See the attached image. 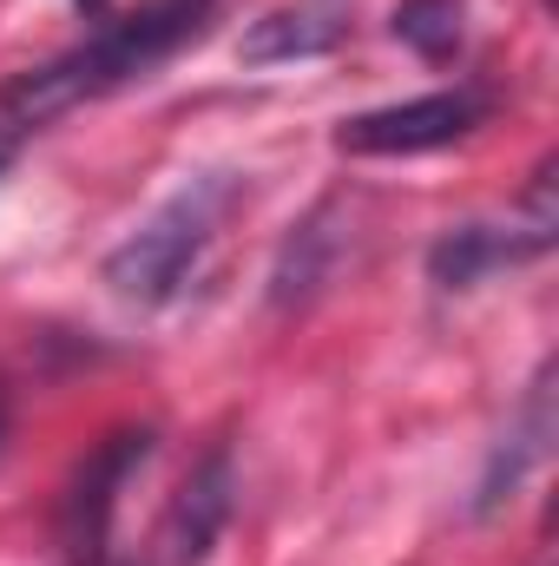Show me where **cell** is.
I'll return each mask as SVG.
<instances>
[{
	"mask_svg": "<svg viewBox=\"0 0 559 566\" xmlns=\"http://www.w3.org/2000/svg\"><path fill=\"white\" fill-rule=\"evenodd\" d=\"M211 20H218V0H139L119 20H99L80 46H66L60 60L0 86V133L27 139L73 106H93L119 86H139L171 53L198 46L211 33Z\"/></svg>",
	"mask_w": 559,
	"mask_h": 566,
	"instance_id": "cell-1",
	"label": "cell"
},
{
	"mask_svg": "<svg viewBox=\"0 0 559 566\" xmlns=\"http://www.w3.org/2000/svg\"><path fill=\"white\" fill-rule=\"evenodd\" d=\"M231 198H238L231 178H198V185H184L178 198H165L139 231L106 258V283H113V296H126V303H139V310L171 303V296L191 283L198 258L211 251V238H218Z\"/></svg>",
	"mask_w": 559,
	"mask_h": 566,
	"instance_id": "cell-2",
	"label": "cell"
},
{
	"mask_svg": "<svg viewBox=\"0 0 559 566\" xmlns=\"http://www.w3.org/2000/svg\"><path fill=\"white\" fill-rule=\"evenodd\" d=\"M494 119V93L487 86H441L421 99H395L376 113H356L336 126V151L349 158H415V151H441V145L474 139Z\"/></svg>",
	"mask_w": 559,
	"mask_h": 566,
	"instance_id": "cell-3",
	"label": "cell"
},
{
	"mask_svg": "<svg viewBox=\"0 0 559 566\" xmlns=\"http://www.w3.org/2000/svg\"><path fill=\"white\" fill-rule=\"evenodd\" d=\"M151 428H119L106 434L66 481V501H60V547L73 566H113L106 560V541H113V514H119V488L151 461Z\"/></svg>",
	"mask_w": 559,
	"mask_h": 566,
	"instance_id": "cell-4",
	"label": "cell"
},
{
	"mask_svg": "<svg viewBox=\"0 0 559 566\" xmlns=\"http://www.w3.org/2000/svg\"><path fill=\"white\" fill-rule=\"evenodd\" d=\"M231 507H238V468H231V448H211L178 481V494L165 501L158 566H204L211 547L224 541V527H231Z\"/></svg>",
	"mask_w": 559,
	"mask_h": 566,
	"instance_id": "cell-5",
	"label": "cell"
},
{
	"mask_svg": "<svg viewBox=\"0 0 559 566\" xmlns=\"http://www.w3.org/2000/svg\"><path fill=\"white\" fill-rule=\"evenodd\" d=\"M349 244H356V218H349V198H323L289 238H283L277 264H271V303L277 310H303L309 296H323L336 271L349 264Z\"/></svg>",
	"mask_w": 559,
	"mask_h": 566,
	"instance_id": "cell-6",
	"label": "cell"
},
{
	"mask_svg": "<svg viewBox=\"0 0 559 566\" xmlns=\"http://www.w3.org/2000/svg\"><path fill=\"white\" fill-rule=\"evenodd\" d=\"M547 251H553V231H540V224H454L428 251V283L434 290H474L494 271L534 264Z\"/></svg>",
	"mask_w": 559,
	"mask_h": 566,
	"instance_id": "cell-7",
	"label": "cell"
},
{
	"mask_svg": "<svg viewBox=\"0 0 559 566\" xmlns=\"http://www.w3.org/2000/svg\"><path fill=\"white\" fill-rule=\"evenodd\" d=\"M547 448H553V369L534 376V389H527V402H520L514 428L500 434V448H494V461H487V474H481L474 514H494L500 501H514V488L547 461Z\"/></svg>",
	"mask_w": 559,
	"mask_h": 566,
	"instance_id": "cell-8",
	"label": "cell"
},
{
	"mask_svg": "<svg viewBox=\"0 0 559 566\" xmlns=\"http://www.w3.org/2000/svg\"><path fill=\"white\" fill-rule=\"evenodd\" d=\"M342 33H349V20H342L336 7H277V13H264V20L244 33L238 60H251V66H277V60H316V53H329Z\"/></svg>",
	"mask_w": 559,
	"mask_h": 566,
	"instance_id": "cell-9",
	"label": "cell"
},
{
	"mask_svg": "<svg viewBox=\"0 0 559 566\" xmlns=\"http://www.w3.org/2000/svg\"><path fill=\"white\" fill-rule=\"evenodd\" d=\"M395 40L421 53V60H447L461 53V33H467V0H402L395 7Z\"/></svg>",
	"mask_w": 559,
	"mask_h": 566,
	"instance_id": "cell-10",
	"label": "cell"
},
{
	"mask_svg": "<svg viewBox=\"0 0 559 566\" xmlns=\"http://www.w3.org/2000/svg\"><path fill=\"white\" fill-rule=\"evenodd\" d=\"M13 151H20V139H7V133H0V171L13 165Z\"/></svg>",
	"mask_w": 559,
	"mask_h": 566,
	"instance_id": "cell-11",
	"label": "cell"
},
{
	"mask_svg": "<svg viewBox=\"0 0 559 566\" xmlns=\"http://www.w3.org/2000/svg\"><path fill=\"white\" fill-rule=\"evenodd\" d=\"M73 7H80V13H106V0H73Z\"/></svg>",
	"mask_w": 559,
	"mask_h": 566,
	"instance_id": "cell-12",
	"label": "cell"
},
{
	"mask_svg": "<svg viewBox=\"0 0 559 566\" xmlns=\"http://www.w3.org/2000/svg\"><path fill=\"white\" fill-rule=\"evenodd\" d=\"M0 428H7V409H0Z\"/></svg>",
	"mask_w": 559,
	"mask_h": 566,
	"instance_id": "cell-13",
	"label": "cell"
}]
</instances>
